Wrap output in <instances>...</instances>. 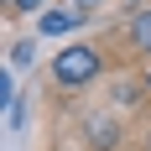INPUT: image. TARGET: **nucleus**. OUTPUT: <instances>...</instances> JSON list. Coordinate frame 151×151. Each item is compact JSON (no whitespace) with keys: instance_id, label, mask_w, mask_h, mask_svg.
Here are the masks:
<instances>
[{"instance_id":"nucleus-5","label":"nucleus","mask_w":151,"mask_h":151,"mask_svg":"<svg viewBox=\"0 0 151 151\" xmlns=\"http://www.w3.org/2000/svg\"><path fill=\"white\" fill-rule=\"evenodd\" d=\"M37 5H42V0H16V11H37Z\"/></svg>"},{"instance_id":"nucleus-3","label":"nucleus","mask_w":151,"mask_h":151,"mask_svg":"<svg viewBox=\"0 0 151 151\" xmlns=\"http://www.w3.org/2000/svg\"><path fill=\"white\" fill-rule=\"evenodd\" d=\"M89 136H94V146H99V151H109L115 141H120V130H115L109 115H94V120H89Z\"/></svg>"},{"instance_id":"nucleus-6","label":"nucleus","mask_w":151,"mask_h":151,"mask_svg":"<svg viewBox=\"0 0 151 151\" xmlns=\"http://www.w3.org/2000/svg\"><path fill=\"white\" fill-rule=\"evenodd\" d=\"M68 5H78V11H89V5H94V0H68Z\"/></svg>"},{"instance_id":"nucleus-4","label":"nucleus","mask_w":151,"mask_h":151,"mask_svg":"<svg viewBox=\"0 0 151 151\" xmlns=\"http://www.w3.org/2000/svg\"><path fill=\"white\" fill-rule=\"evenodd\" d=\"M130 42H136L141 52H151V11H141L136 21H130Z\"/></svg>"},{"instance_id":"nucleus-7","label":"nucleus","mask_w":151,"mask_h":151,"mask_svg":"<svg viewBox=\"0 0 151 151\" xmlns=\"http://www.w3.org/2000/svg\"><path fill=\"white\" fill-rule=\"evenodd\" d=\"M146 89H151V68H146Z\"/></svg>"},{"instance_id":"nucleus-1","label":"nucleus","mask_w":151,"mask_h":151,"mask_svg":"<svg viewBox=\"0 0 151 151\" xmlns=\"http://www.w3.org/2000/svg\"><path fill=\"white\" fill-rule=\"evenodd\" d=\"M99 63H104V58H99L94 47H83V42H78V47H63L58 58H52V78H58L63 89H78V83H89V78L99 73Z\"/></svg>"},{"instance_id":"nucleus-2","label":"nucleus","mask_w":151,"mask_h":151,"mask_svg":"<svg viewBox=\"0 0 151 151\" xmlns=\"http://www.w3.org/2000/svg\"><path fill=\"white\" fill-rule=\"evenodd\" d=\"M78 21H83L78 5H58V11H47L42 21H37V31H42V37H68V31H78Z\"/></svg>"}]
</instances>
